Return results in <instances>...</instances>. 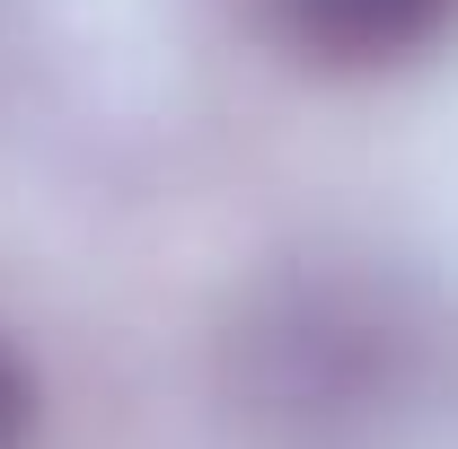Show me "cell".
I'll return each instance as SVG.
<instances>
[{
	"mask_svg": "<svg viewBox=\"0 0 458 449\" xmlns=\"http://www.w3.org/2000/svg\"><path fill=\"white\" fill-rule=\"evenodd\" d=\"M27 441V370H18V352L0 343V449Z\"/></svg>",
	"mask_w": 458,
	"mask_h": 449,
	"instance_id": "7a4b0ae2",
	"label": "cell"
},
{
	"mask_svg": "<svg viewBox=\"0 0 458 449\" xmlns=\"http://www.w3.org/2000/svg\"><path fill=\"white\" fill-rule=\"evenodd\" d=\"M458 0H283V18L318 45V54L344 62H370V54H405L423 45Z\"/></svg>",
	"mask_w": 458,
	"mask_h": 449,
	"instance_id": "6da1fadb",
	"label": "cell"
}]
</instances>
